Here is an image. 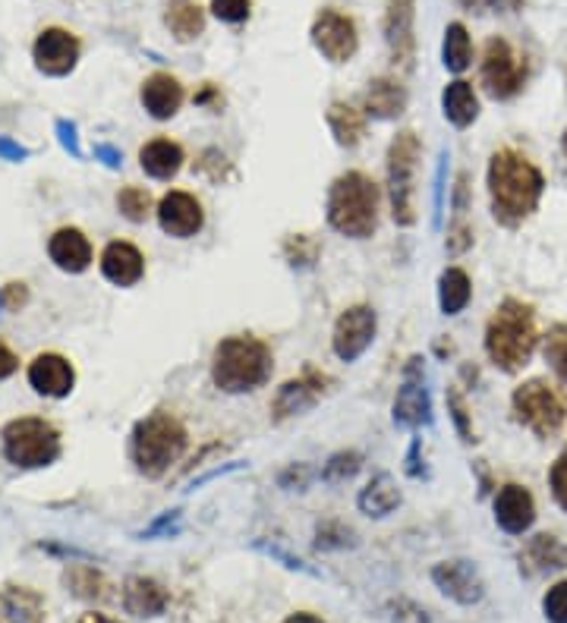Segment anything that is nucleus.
I'll return each mask as SVG.
<instances>
[{"label": "nucleus", "mask_w": 567, "mask_h": 623, "mask_svg": "<svg viewBox=\"0 0 567 623\" xmlns=\"http://www.w3.org/2000/svg\"><path fill=\"white\" fill-rule=\"evenodd\" d=\"M545 179L537 164L514 149H502L489 161V192H492V214L505 224H523L542 199Z\"/></svg>", "instance_id": "nucleus-1"}, {"label": "nucleus", "mask_w": 567, "mask_h": 623, "mask_svg": "<svg viewBox=\"0 0 567 623\" xmlns=\"http://www.w3.org/2000/svg\"><path fill=\"white\" fill-rule=\"evenodd\" d=\"M539 344L537 312L533 306L520 299H505L485 327V353L502 369V372H517L523 369Z\"/></svg>", "instance_id": "nucleus-2"}, {"label": "nucleus", "mask_w": 567, "mask_h": 623, "mask_svg": "<svg viewBox=\"0 0 567 623\" xmlns=\"http://www.w3.org/2000/svg\"><path fill=\"white\" fill-rule=\"evenodd\" d=\"M271 378V350L252 334L227 337L214 347L211 382L224 394H246Z\"/></svg>", "instance_id": "nucleus-3"}, {"label": "nucleus", "mask_w": 567, "mask_h": 623, "mask_svg": "<svg viewBox=\"0 0 567 623\" xmlns=\"http://www.w3.org/2000/svg\"><path fill=\"white\" fill-rule=\"evenodd\" d=\"M329 224L350 239H366L379 227V186L366 174L350 171L331 183Z\"/></svg>", "instance_id": "nucleus-4"}, {"label": "nucleus", "mask_w": 567, "mask_h": 623, "mask_svg": "<svg viewBox=\"0 0 567 623\" xmlns=\"http://www.w3.org/2000/svg\"><path fill=\"white\" fill-rule=\"evenodd\" d=\"M186 450V428L171 413H151L133 432V463L149 478L164 475Z\"/></svg>", "instance_id": "nucleus-5"}, {"label": "nucleus", "mask_w": 567, "mask_h": 623, "mask_svg": "<svg viewBox=\"0 0 567 623\" xmlns=\"http://www.w3.org/2000/svg\"><path fill=\"white\" fill-rule=\"evenodd\" d=\"M417 164L419 139L417 133L404 129L391 139L389 149V199L391 217L397 227L417 224Z\"/></svg>", "instance_id": "nucleus-6"}, {"label": "nucleus", "mask_w": 567, "mask_h": 623, "mask_svg": "<svg viewBox=\"0 0 567 623\" xmlns=\"http://www.w3.org/2000/svg\"><path fill=\"white\" fill-rule=\"evenodd\" d=\"M514 415L539 438H552L567 422V397L545 378H533L514 390Z\"/></svg>", "instance_id": "nucleus-7"}, {"label": "nucleus", "mask_w": 567, "mask_h": 623, "mask_svg": "<svg viewBox=\"0 0 567 623\" xmlns=\"http://www.w3.org/2000/svg\"><path fill=\"white\" fill-rule=\"evenodd\" d=\"M3 453L23 470L48 466L60 453L58 428L45 419H16L3 428Z\"/></svg>", "instance_id": "nucleus-8"}, {"label": "nucleus", "mask_w": 567, "mask_h": 623, "mask_svg": "<svg viewBox=\"0 0 567 623\" xmlns=\"http://www.w3.org/2000/svg\"><path fill=\"white\" fill-rule=\"evenodd\" d=\"M523 79H527L523 60L510 51L505 38H492L485 45V54H482V86H485V91L492 98L505 101V98H514L523 89Z\"/></svg>", "instance_id": "nucleus-9"}, {"label": "nucleus", "mask_w": 567, "mask_h": 623, "mask_svg": "<svg viewBox=\"0 0 567 623\" xmlns=\"http://www.w3.org/2000/svg\"><path fill=\"white\" fill-rule=\"evenodd\" d=\"M375 312L369 306H350L337 325H334V337H331V347H334V357L341 362H357L375 340Z\"/></svg>", "instance_id": "nucleus-10"}, {"label": "nucleus", "mask_w": 567, "mask_h": 623, "mask_svg": "<svg viewBox=\"0 0 567 623\" xmlns=\"http://www.w3.org/2000/svg\"><path fill=\"white\" fill-rule=\"evenodd\" d=\"M312 41L331 63H347L359 48L357 23L337 10H322L312 23Z\"/></svg>", "instance_id": "nucleus-11"}, {"label": "nucleus", "mask_w": 567, "mask_h": 623, "mask_svg": "<svg viewBox=\"0 0 567 623\" xmlns=\"http://www.w3.org/2000/svg\"><path fill=\"white\" fill-rule=\"evenodd\" d=\"M394 422L404 428H422L432 422V397L422 378V359H410L404 372V385L394 397Z\"/></svg>", "instance_id": "nucleus-12"}, {"label": "nucleus", "mask_w": 567, "mask_h": 623, "mask_svg": "<svg viewBox=\"0 0 567 623\" xmlns=\"http://www.w3.org/2000/svg\"><path fill=\"white\" fill-rule=\"evenodd\" d=\"M325 385H329V375L316 372V369H306L299 378H291L284 385L278 387L274 394V403H271V419L274 422H284L291 415L306 413L319 403V397L325 394Z\"/></svg>", "instance_id": "nucleus-13"}, {"label": "nucleus", "mask_w": 567, "mask_h": 623, "mask_svg": "<svg viewBox=\"0 0 567 623\" xmlns=\"http://www.w3.org/2000/svg\"><path fill=\"white\" fill-rule=\"evenodd\" d=\"M158 224L164 234L177 239H189L196 237L206 224V214H202V205L196 202V196L189 192H168L158 205Z\"/></svg>", "instance_id": "nucleus-14"}, {"label": "nucleus", "mask_w": 567, "mask_h": 623, "mask_svg": "<svg viewBox=\"0 0 567 623\" xmlns=\"http://www.w3.org/2000/svg\"><path fill=\"white\" fill-rule=\"evenodd\" d=\"M385 41L391 48V60L404 70L414 66V0H391L389 16H385Z\"/></svg>", "instance_id": "nucleus-15"}, {"label": "nucleus", "mask_w": 567, "mask_h": 623, "mask_svg": "<svg viewBox=\"0 0 567 623\" xmlns=\"http://www.w3.org/2000/svg\"><path fill=\"white\" fill-rule=\"evenodd\" d=\"M432 580L457 605H477L479 598L485 595L482 576L470 561H442L432 570Z\"/></svg>", "instance_id": "nucleus-16"}, {"label": "nucleus", "mask_w": 567, "mask_h": 623, "mask_svg": "<svg viewBox=\"0 0 567 623\" xmlns=\"http://www.w3.org/2000/svg\"><path fill=\"white\" fill-rule=\"evenodd\" d=\"M79 60V41L63 29H45L35 41V63L48 76H66Z\"/></svg>", "instance_id": "nucleus-17"}, {"label": "nucleus", "mask_w": 567, "mask_h": 623, "mask_svg": "<svg viewBox=\"0 0 567 623\" xmlns=\"http://www.w3.org/2000/svg\"><path fill=\"white\" fill-rule=\"evenodd\" d=\"M495 520L508 535H523L537 520L533 495L523 485H505L495 498Z\"/></svg>", "instance_id": "nucleus-18"}, {"label": "nucleus", "mask_w": 567, "mask_h": 623, "mask_svg": "<svg viewBox=\"0 0 567 623\" xmlns=\"http://www.w3.org/2000/svg\"><path fill=\"white\" fill-rule=\"evenodd\" d=\"M73 365L58 353H41L29 365V385L45 397H66L73 390Z\"/></svg>", "instance_id": "nucleus-19"}, {"label": "nucleus", "mask_w": 567, "mask_h": 623, "mask_svg": "<svg viewBox=\"0 0 567 623\" xmlns=\"http://www.w3.org/2000/svg\"><path fill=\"white\" fill-rule=\"evenodd\" d=\"M146 271L143 252L133 242H111L101 256V274L118 284V287H133Z\"/></svg>", "instance_id": "nucleus-20"}, {"label": "nucleus", "mask_w": 567, "mask_h": 623, "mask_svg": "<svg viewBox=\"0 0 567 623\" xmlns=\"http://www.w3.org/2000/svg\"><path fill=\"white\" fill-rule=\"evenodd\" d=\"M48 252H51V262H54L60 271H70V274L86 271L91 262L89 239L83 237L79 230H73V227L58 230V234L51 237V242H48Z\"/></svg>", "instance_id": "nucleus-21"}, {"label": "nucleus", "mask_w": 567, "mask_h": 623, "mask_svg": "<svg viewBox=\"0 0 567 623\" xmlns=\"http://www.w3.org/2000/svg\"><path fill=\"white\" fill-rule=\"evenodd\" d=\"M143 104L149 111L151 117L168 120L174 117L183 104V86H180L174 76L168 73H155L143 83Z\"/></svg>", "instance_id": "nucleus-22"}, {"label": "nucleus", "mask_w": 567, "mask_h": 623, "mask_svg": "<svg viewBox=\"0 0 567 623\" xmlns=\"http://www.w3.org/2000/svg\"><path fill=\"white\" fill-rule=\"evenodd\" d=\"M123 605L130 614L136 618H158L164 608H168V593L146 576H133L126 580V589H123Z\"/></svg>", "instance_id": "nucleus-23"}, {"label": "nucleus", "mask_w": 567, "mask_h": 623, "mask_svg": "<svg viewBox=\"0 0 567 623\" xmlns=\"http://www.w3.org/2000/svg\"><path fill=\"white\" fill-rule=\"evenodd\" d=\"M404 108H407V89H404L397 79L382 76V79H372V83H369V91H366V114H372V117L379 120H391L400 117Z\"/></svg>", "instance_id": "nucleus-24"}, {"label": "nucleus", "mask_w": 567, "mask_h": 623, "mask_svg": "<svg viewBox=\"0 0 567 623\" xmlns=\"http://www.w3.org/2000/svg\"><path fill=\"white\" fill-rule=\"evenodd\" d=\"M397 507H400V488H397V482L389 473L375 475L362 488V495H359V510L366 516H375V520L389 516L391 510H397Z\"/></svg>", "instance_id": "nucleus-25"}, {"label": "nucleus", "mask_w": 567, "mask_h": 623, "mask_svg": "<svg viewBox=\"0 0 567 623\" xmlns=\"http://www.w3.org/2000/svg\"><path fill=\"white\" fill-rule=\"evenodd\" d=\"M143 171L155 179H171L183 167V149L171 139H155L139 151Z\"/></svg>", "instance_id": "nucleus-26"}, {"label": "nucleus", "mask_w": 567, "mask_h": 623, "mask_svg": "<svg viewBox=\"0 0 567 623\" xmlns=\"http://www.w3.org/2000/svg\"><path fill=\"white\" fill-rule=\"evenodd\" d=\"M442 108H445V117L454 123V126H470L473 120L479 117V101H477V91L470 83H464V79H457V83H451L445 95H442Z\"/></svg>", "instance_id": "nucleus-27"}, {"label": "nucleus", "mask_w": 567, "mask_h": 623, "mask_svg": "<svg viewBox=\"0 0 567 623\" xmlns=\"http://www.w3.org/2000/svg\"><path fill=\"white\" fill-rule=\"evenodd\" d=\"M164 23H168V29L174 32L177 41H193L206 29V13L193 0H174L168 7V13H164Z\"/></svg>", "instance_id": "nucleus-28"}, {"label": "nucleus", "mask_w": 567, "mask_h": 623, "mask_svg": "<svg viewBox=\"0 0 567 623\" xmlns=\"http://www.w3.org/2000/svg\"><path fill=\"white\" fill-rule=\"evenodd\" d=\"M520 566H527L530 573L567 566V548L555 535H537V538L530 541V548L520 555Z\"/></svg>", "instance_id": "nucleus-29"}, {"label": "nucleus", "mask_w": 567, "mask_h": 623, "mask_svg": "<svg viewBox=\"0 0 567 623\" xmlns=\"http://www.w3.org/2000/svg\"><path fill=\"white\" fill-rule=\"evenodd\" d=\"M329 126L334 139H337V146H344V149H354V146H359V139L366 136V117L359 114L357 108L341 104V101H334L329 108Z\"/></svg>", "instance_id": "nucleus-30"}, {"label": "nucleus", "mask_w": 567, "mask_h": 623, "mask_svg": "<svg viewBox=\"0 0 567 623\" xmlns=\"http://www.w3.org/2000/svg\"><path fill=\"white\" fill-rule=\"evenodd\" d=\"M473 297V287H470V277L464 267H448L439 281V306L445 315H457L467 309V302Z\"/></svg>", "instance_id": "nucleus-31"}, {"label": "nucleus", "mask_w": 567, "mask_h": 623, "mask_svg": "<svg viewBox=\"0 0 567 623\" xmlns=\"http://www.w3.org/2000/svg\"><path fill=\"white\" fill-rule=\"evenodd\" d=\"M442 54H445V66H448L451 73H464V70L470 66L473 45H470V35H467V29H464L460 23H451L448 29H445V48H442Z\"/></svg>", "instance_id": "nucleus-32"}, {"label": "nucleus", "mask_w": 567, "mask_h": 623, "mask_svg": "<svg viewBox=\"0 0 567 623\" xmlns=\"http://www.w3.org/2000/svg\"><path fill=\"white\" fill-rule=\"evenodd\" d=\"M120 214L133 224H143L151 214V196L143 189V186H126L118 196Z\"/></svg>", "instance_id": "nucleus-33"}, {"label": "nucleus", "mask_w": 567, "mask_h": 623, "mask_svg": "<svg viewBox=\"0 0 567 623\" xmlns=\"http://www.w3.org/2000/svg\"><path fill=\"white\" fill-rule=\"evenodd\" d=\"M545 359L552 362V369L567 382V325H555L545 334Z\"/></svg>", "instance_id": "nucleus-34"}, {"label": "nucleus", "mask_w": 567, "mask_h": 623, "mask_svg": "<svg viewBox=\"0 0 567 623\" xmlns=\"http://www.w3.org/2000/svg\"><path fill=\"white\" fill-rule=\"evenodd\" d=\"M359 463H362V457H359L357 450L334 453L329 463H325V470H322V478H325V482H344V478L357 475Z\"/></svg>", "instance_id": "nucleus-35"}, {"label": "nucleus", "mask_w": 567, "mask_h": 623, "mask_svg": "<svg viewBox=\"0 0 567 623\" xmlns=\"http://www.w3.org/2000/svg\"><path fill=\"white\" fill-rule=\"evenodd\" d=\"M284 252H287V259H291V265L294 267H312L316 262V242L309 237H291L287 239V246H284Z\"/></svg>", "instance_id": "nucleus-36"}, {"label": "nucleus", "mask_w": 567, "mask_h": 623, "mask_svg": "<svg viewBox=\"0 0 567 623\" xmlns=\"http://www.w3.org/2000/svg\"><path fill=\"white\" fill-rule=\"evenodd\" d=\"M542 608H545V618L552 623H567V583L552 586L545 601H542Z\"/></svg>", "instance_id": "nucleus-37"}, {"label": "nucleus", "mask_w": 567, "mask_h": 623, "mask_svg": "<svg viewBox=\"0 0 567 623\" xmlns=\"http://www.w3.org/2000/svg\"><path fill=\"white\" fill-rule=\"evenodd\" d=\"M249 0H211V10H214V16L218 20H224V23H243V20H249Z\"/></svg>", "instance_id": "nucleus-38"}, {"label": "nucleus", "mask_w": 567, "mask_h": 623, "mask_svg": "<svg viewBox=\"0 0 567 623\" xmlns=\"http://www.w3.org/2000/svg\"><path fill=\"white\" fill-rule=\"evenodd\" d=\"M448 410L451 415H454V425H457L460 438H464V441H477V438H473L470 415H467V403H464V397H460L457 390H448Z\"/></svg>", "instance_id": "nucleus-39"}, {"label": "nucleus", "mask_w": 567, "mask_h": 623, "mask_svg": "<svg viewBox=\"0 0 567 623\" xmlns=\"http://www.w3.org/2000/svg\"><path fill=\"white\" fill-rule=\"evenodd\" d=\"M552 495H555V501L567 510V450L555 460V466H552Z\"/></svg>", "instance_id": "nucleus-40"}, {"label": "nucleus", "mask_w": 567, "mask_h": 623, "mask_svg": "<svg viewBox=\"0 0 567 623\" xmlns=\"http://www.w3.org/2000/svg\"><path fill=\"white\" fill-rule=\"evenodd\" d=\"M394 611H397V614H394V623H429L426 611L417 608V605H410V601H400Z\"/></svg>", "instance_id": "nucleus-41"}, {"label": "nucleus", "mask_w": 567, "mask_h": 623, "mask_svg": "<svg viewBox=\"0 0 567 623\" xmlns=\"http://www.w3.org/2000/svg\"><path fill=\"white\" fill-rule=\"evenodd\" d=\"M58 133H60V146H63L66 151H73V154L79 158V154H83V149H79V136H76V126H73V123H66V120H60Z\"/></svg>", "instance_id": "nucleus-42"}, {"label": "nucleus", "mask_w": 567, "mask_h": 623, "mask_svg": "<svg viewBox=\"0 0 567 623\" xmlns=\"http://www.w3.org/2000/svg\"><path fill=\"white\" fill-rule=\"evenodd\" d=\"M13 372H16V357H13V353H10V347L0 340V382H3V378H10Z\"/></svg>", "instance_id": "nucleus-43"}, {"label": "nucleus", "mask_w": 567, "mask_h": 623, "mask_svg": "<svg viewBox=\"0 0 567 623\" xmlns=\"http://www.w3.org/2000/svg\"><path fill=\"white\" fill-rule=\"evenodd\" d=\"M0 154H3L7 161H23V158H26L29 151L23 149V146H16V142H10V139H3V136H0Z\"/></svg>", "instance_id": "nucleus-44"}, {"label": "nucleus", "mask_w": 567, "mask_h": 623, "mask_svg": "<svg viewBox=\"0 0 567 623\" xmlns=\"http://www.w3.org/2000/svg\"><path fill=\"white\" fill-rule=\"evenodd\" d=\"M95 154H98L108 167H120V164H123V154H120L118 149H111V146H98Z\"/></svg>", "instance_id": "nucleus-45"}, {"label": "nucleus", "mask_w": 567, "mask_h": 623, "mask_svg": "<svg viewBox=\"0 0 567 623\" xmlns=\"http://www.w3.org/2000/svg\"><path fill=\"white\" fill-rule=\"evenodd\" d=\"M196 104H221V95L214 86H206V89L196 95Z\"/></svg>", "instance_id": "nucleus-46"}, {"label": "nucleus", "mask_w": 567, "mask_h": 623, "mask_svg": "<svg viewBox=\"0 0 567 623\" xmlns=\"http://www.w3.org/2000/svg\"><path fill=\"white\" fill-rule=\"evenodd\" d=\"M7 294H10V302H7V306L26 302V290H23V284H10V287H7Z\"/></svg>", "instance_id": "nucleus-47"}, {"label": "nucleus", "mask_w": 567, "mask_h": 623, "mask_svg": "<svg viewBox=\"0 0 567 623\" xmlns=\"http://www.w3.org/2000/svg\"><path fill=\"white\" fill-rule=\"evenodd\" d=\"M284 623H322L319 618H312V614H294V618H287Z\"/></svg>", "instance_id": "nucleus-48"}, {"label": "nucleus", "mask_w": 567, "mask_h": 623, "mask_svg": "<svg viewBox=\"0 0 567 623\" xmlns=\"http://www.w3.org/2000/svg\"><path fill=\"white\" fill-rule=\"evenodd\" d=\"M79 623H118V621H111V618H104V614H86Z\"/></svg>", "instance_id": "nucleus-49"}, {"label": "nucleus", "mask_w": 567, "mask_h": 623, "mask_svg": "<svg viewBox=\"0 0 567 623\" xmlns=\"http://www.w3.org/2000/svg\"><path fill=\"white\" fill-rule=\"evenodd\" d=\"M562 149H565V154H567V133H565V142H562Z\"/></svg>", "instance_id": "nucleus-50"}, {"label": "nucleus", "mask_w": 567, "mask_h": 623, "mask_svg": "<svg viewBox=\"0 0 567 623\" xmlns=\"http://www.w3.org/2000/svg\"><path fill=\"white\" fill-rule=\"evenodd\" d=\"M0 306H7V302H3V299H0Z\"/></svg>", "instance_id": "nucleus-51"}]
</instances>
